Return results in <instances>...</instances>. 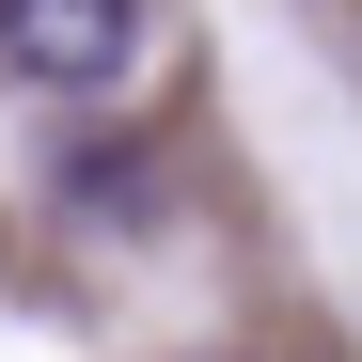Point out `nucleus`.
Segmentation results:
<instances>
[{
	"label": "nucleus",
	"mask_w": 362,
	"mask_h": 362,
	"mask_svg": "<svg viewBox=\"0 0 362 362\" xmlns=\"http://www.w3.org/2000/svg\"><path fill=\"white\" fill-rule=\"evenodd\" d=\"M127 47H142V0H0V64L47 79V95L127 79Z\"/></svg>",
	"instance_id": "1"
}]
</instances>
